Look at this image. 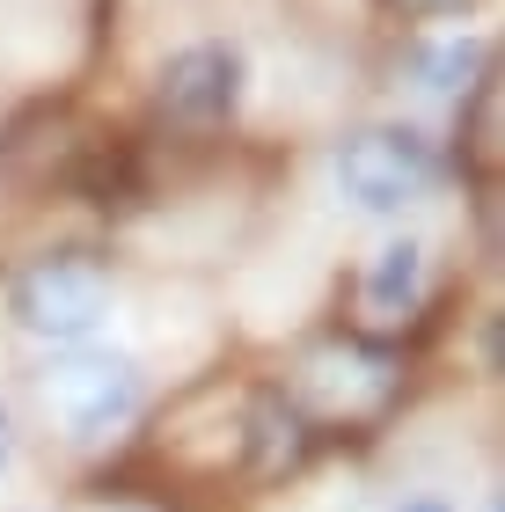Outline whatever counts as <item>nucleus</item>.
<instances>
[{
    "label": "nucleus",
    "instance_id": "6",
    "mask_svg": "<svg viewBox=\"0 0 505 512\" xmlns=\"http://www.w3.org/2000/svg\"><path fill=\"white\" fill-rule=\"evenodd\" d=\"M418 300H425V242H418V235L381 242L374 264H366V278H359L366 322H374V330H396V322L418 315Z\"/></svg>",
    "mask_w": 505,
    "mask_h": 512
},
{
    "label": "nucleus",
    "instance_id": "1",
    "mask_svg": "<svg viewBox=\"0 0 505 512\" xmlns=\"http://www.w3.org/2000/svg\"><path fill=\"white\" fill-rule=\"evenodd\" d=\"M37 403L52 417L66 447H110L140 425L147 410V374L125 352H96V344H59V359L37 374Z\"/></svg>",
    "mask_w": 505,
    "mask_h": 512
},
{
    "label": "nucleus",
    "instance_id": "3",
    "mask_svg": "<svg viewBox=\"0 0 505 512\" xmlns=\"http://www.w3.org/2000/svg\"><path fill=\"white\" fill-rule=\"evenodd\" d=\"M330 176H337V191L352 198L359 213L396 220V213H410V205H425L440 191V154H432V139L410 132V125H359V132L337 139Z\"/></svg>",
    "mask_w": 505,
    "mask_h": 512
},
{
    "label": "nucleus",
    "instance_id": "11",
    "mask_svg": "<svg viewBox=\"0 0 505 512\" xmlns=\"http://www.w3.org/2000/svg\"><path fill=\"white\" fill-rule=\"evenodd\" d=\"M15 469V417H8V403H0V476Z\"/></svg>",
    "mask_w": 505,
    "mask_h": 512
},
{
    "label": "nucleus",
    "instance_id": "10",
    "mask_svg": "<svg viewBox=\"0 0 505 512\" xmlns=\"http://www.w3.org/2000/svg\"><path fill=\"white\" fill-rule=\"evenodd\" d=\"M388 8H396L403 22H440V15H462L469 0H388Z\"/></svg>",
    "mask_w": 505,
    "mask_h": 512
},
{
    "label": "nucleus",
    "instance_id": "8",
    "mask_svg": "<svg viewBox=\"0 0 505 512\" xmlns=\"http://www.w3.org/2000/svg\"><path fill=\"white\" fill-rule=\"evenodd\" d=\"M484 74H491V44H440V52L418 59L425 88H476Z\"/></svg>",
    "mask_w": 505,
    "mask_h": 512
},
{
    "label": "nucleus",
    "instance_id": "12",
    "mask_svg": "<svg viewBox=\"0 0 505 512\" xmlns=\"http://www.w3.org/2000/svg\"><path fill=\"white\" fill-rule=\"evenodd\" d=\"M403 512H454L447 498H403Z\"/></svg>",
    "mask_w": 505,
    "mask_h": 512
},
{
    "label": "nucleus",
    "instance_id": "9",
    "mask_svg": "<svg viewBox=\"0 0 505 512\" xmlns=\"http://www.w3.org/2000/svg\"><path fill=\"white\" fill-rule=\"evenodd\" d=\"M469 154L498 169V74H484L469 88Z\"/></svg>",
    "mask_w": 505,
    "mask_h": 512
},
{
    "label": "nucleus",
    "instance_id": "2",
    "mask_svg": "<svg viewBox=\"0 0 505 512\" xmlns=\"http://www.w3.org/2000/svg\"><path fill=\"white\" fill-rule=\"evenodd\" d=\"M110 300H118V286H110L103 256L44 249V256H30V264L15 271L8 315H15V330L37 337V344H88L110 322Z\"/></svg>",
    "mask_w": 505,
    "mask_h": 512
},
{
    "label": "nucleus",
    "instance_id": "5",
    "mask_svg": "<svg viewBox=\"0 0 505 512\" xmlns=\"http://www.w3.org/2000/svg\"><path fill=\"white\" fill-rule=\"evenodd\" d=\"M81 154H88V139H81V118L66 103H30L8 125V139H0V169H8V183H22V191L66 183L81 169Z\"/></svg>",
    "mask_w": 505,
    "mask_h": 512
},
{
    "label": "nucleus",
    "instance_id": "4",
    "mask_svg": "<svg viewBox=\"0 0 505 512\" xmlns=\"http://www.w3.org/2000/svg\"><path fill=\"white\" fill-rule=\"evenodd\" d=\"M242 81H249V66L235 44L198 37L183 52H169V66H162V110L176 125H227L242 110Z\"/></svg>",
    "mask_w": 505,
    "mask_h": 512
},
{
    "label": "nucleus",
    "instance_id": "13",
    "mask_svg": "<svg viewBox=\"0 0 505 512\" xmlns=\"http://www.w3.org/2000/svg\"><path fill=\"white\" fill-rule=\"evenodd\" d=\"M118 512H147V505H118Z\"/></svg>",
    "mask_w": 505,
    "mask_h": 512
},
{
    "label": "nucleus",
    "instance_id": "7",
    "mask_svg": "<svg viewBox=\"0 0 505 512\" xmlns=\"http://www.w3.org/2000/svg\"><path fill=\"white\" fill-rule=\"evenodd\" d=\"M249 454H257V476H286L293 461L308 454V425H301V410H286V403H264L249 410Z\"/></svg>",
    "mask_w": 505,
    "mask_h": 512
}]
</instances>
